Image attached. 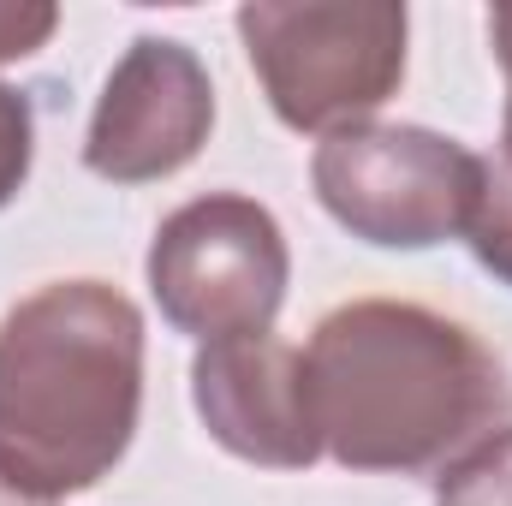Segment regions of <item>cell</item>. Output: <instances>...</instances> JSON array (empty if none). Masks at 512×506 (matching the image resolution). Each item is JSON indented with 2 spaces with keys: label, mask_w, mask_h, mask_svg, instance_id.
I'll return each instance as SVG.
<instances>
[{
  "label": "cell",
  "mask_w": 512,
  "mask_h": 506,
  "mask_svg": "<svg viewBox=\"0 0 512 506\" xmlns=\"http://www.w3.org/2000/svg\"><path fill=\"white\" fill-rule=\"evenodd\" d=\"M322 453L346 471L423 477L512 423L507 364L453 316L405 298H352L304 346Z\"/></svg>",
  "instance_id": "1"
},
{
  "label": "cell",
  "mask_w": 512,
  "mask_h": 506,
  "mask_svg": "<svg viewBox=\"0 0 512 506\" xmlns=\"http://www.w3.org/2000/svg\"><path fill=\"white\" fill-rule=\"evenodd\" d=\"M143 417V310L108 280H48L0 316V465L48 501L90 495Z\"/></svg>",
  "instance_id": "2"
},
{
  "label": "cell",
  "mask_w": 512,
  "mask_h": 506,
  "mask_svg": "<svg viewBox=\"0 0 512 506\" xmlns=\"http://www.w3.org/2000/svg\"><path fill=\"white\" fill-rule=\"evenodd\" d=\"M239 42L274 120L334 137L399 96L411 12L399 0H256L239 6Z\"/></svg>",
  "instance_id": "3"
},
{
  "label": "cell",
  "mask_w": 512,
  "mask_h": 506,
  "mask_svg": "<svg viewBox=\"0 0 512 506\" xmlns=\"http://www.w3.org/2000/svg\"><path fill=\"white\" fill-rule=\"evenodd\" d=\"M316 203L376 251H435L465 239L483 155L429 126H352L316 143L310 155Z\"/></svg>",
  "instance_id": "4"
},
{
  "label": "cell",
  "mask_w": 512,
  "mask_h": 506,
  "mask_svg": "<svg viewBox=\"0 0 512 506\" xmlns=\"http://www.w3.org/2000/svg\"><path fill=\"white\" fill-rule=\"evenodd\" d=\"M143 274L161 322L197 346H215L274 328L292 286V251L268 203L245 191H209L155 227Z\"/></svg>",
  "instance_id": "5"
},
{
  "label": "cell",
  "mask_w": 512,
  "mask_h": 506,
  "mask_svg": "<svg viewBox=\"0 0 512 506\" xmlns=\"http://www.w3.org/2000/svg\"><path fill=\"white\" fill-rule=\"evenodd\" d=\"M215 131V84L197 48L137 36L114 60L84 131V167L108 185H155L203 155Z\"/></svg>",
  "instance_id": "6"
},
{
  "label": "cell",
  "mask_w": 512,
  "mask_h": 506,
  "mask_svg": "<svg viewBox=\"0 0 512 506\" xmlns=\"http://www.w3.org/2000/svg\"><path fill=\"white\" fill-rule=\"evenodd\" d=\"M191 405L215 447L262 471H310L322 459V435L310 417L304 352L274 334L215 340L197 346L191 364Z\"/></svg>",
  "instance_id": "7"
},
{
  "label": "cell",
  "mask_w": 512,
  "mask_h": 506,
  "mask_svg": "<svg viewBox=\"0 0 512 506\" xmlns=\"http://www.w3.org/2000/svg\"><path fill=\"white\" fill-rule=\"evenodd\" d=\"M435 506H512V423L435 471Z\"/></svg>",
  "instance_id": "8"
},
{
  "label": "cell",
  "mask_w": 512,
  "mask_h": 506,
  "mask_svg": "<svg viewBox=\"0 0 512 506\" xmlns=\"http://www.w3.org/2000/svg\"><path fill=\"white\" fill-rule=\"evenodd\" d=\"M465 245H471L483 274H495L501 286H512V167L489 161V155H483V191H477Z\"/></svg>",
  "instance_id": "9"
},
{
  "label": "cell",
  "mask_w": 512,
  "mask_h": 506,
  "mask_svg": "<svg viewBox=\"0 0 512 506\" xmlns=\"http://www.w3.org/2000/svg\"><path fill=\"white\" fill-rule=\"evenodd\" d=\"M36 167V108L24 90L0 84V209L30 185Z\"/></svg>",
  "instance_id": "10"
},
{
  "label": "cell",
  "mask_w": 512,
  "mask_h": 506,
  "mask_svg": "<svg viewBox=\"0 0 512 506\" xmlns=\"http://www.w3.org/2000/svg\"><path fill=\"white\" fill-rule=\"evenodd\" d=\"M54 30H60L54 0H0V66L42 54L54 42Z\"/></svg>",
  "instance_id": "11"
},
{
  "label": "cell",
  "mask_w": 512,
  "mask_h": 506,
  "mask_svg": "<svg viewBox=\"0 0 512 506\" xmlns=\"http://www.w3.org/2000/svg\"><path fill=\"white\" fill-rule=\"evenodd\" d=\"M489 42H495V60H501V72H507V84H512V0L489 12Z\"/></svg>",
  "instance_id": "12"
},
{
  "label": "cell",
  "mask_w": 512,
  "mask_h": 506,
  "mask_svg": "<svg viewBox=\"0 0 512 506\" xmlns=\"http://www.w3.org/2000/svg\"><path fill=\"white\" fill-rule=\"evenodd\" d=\"M0 506H60V501H48V495H36L30 483H18L6 465H0Z\"/></svg>",
  "instance_id": "13"
},
{
  "label": "cell",
  "mask_w": 512,
  "mask_h": 506,
  "mask_svg": "<svg viewBox=\"0 0 512 506\" xmlns=\"http://www.w3.org/2000/svg\"><path fill=\"white\" fill-rule=\"evenodd\" d=\"M501 167H512V84H507V108H501Z\"/></svg>",
  "instance_id": "14"
}]
</instances>
